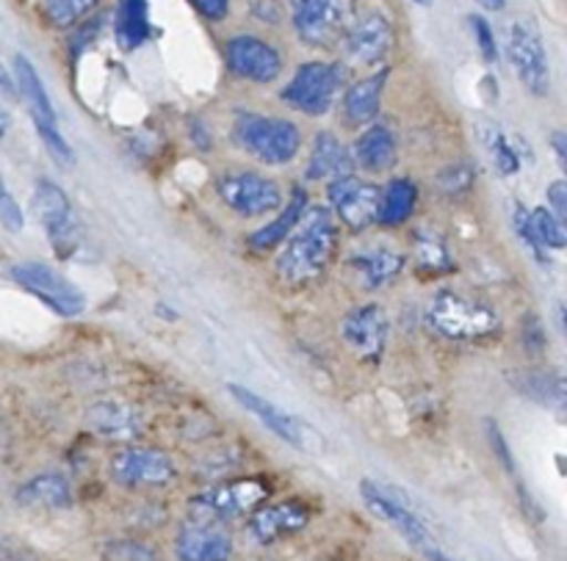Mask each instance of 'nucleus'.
I'll return each instance as SVG.
<instances>
[{"label": "nucleus", "instance_id": "1", "mask_svg": "<svg viewBox=\"0 0 567 561\" xmlns=\"http://www.w3.org/2000/svg\"><path fill=\"white\" fill-rule=\"evenodd\" d=\"M338 249V225L330 208H308L286 238L280 258H277V274L288 285H305L316 280L330 266Z\"/></svg>", "mask_w": 567, "mask_h": 561}, {"label": "nucleus", "instance_id": "2", "mask_svg": "<svg viewBox=\"0 0 567 561\" xmlns=\"http://www.w3.org/2000/svg\"><path fill=\"white\" fill-rule=\"evenodd\" d=\"M233 142L266 166H286L302 149V133L293 122L280 116L241 114L233 125Z\"/></svg>", "mask_w": 567, "mask_h": 561}, {"label": "nucleus", "instance_id": "3", "mask_svg": "<svg viewBox=\"0 0 567 561\" xmlns=\"http://www.w3.org/2000/svg\"><path fill=\"white\" fill-rule=\"evenodd\" d=\"M14 89L20 92L22 103H25L28 114H31L33 127H37L39 138H42L44 149L50 153V158L59 166H72L75 164V153H72L70 142L64 138V133L59 131V116H55L53 100H50L48 89H44L42 77H39L37 66L28 61V55L17 53L14 55Z\"/></svg>", "mask_w": 567, "mask_h": 561}, {"label": "nucleus", "instance_id": "4", "mask_svg": "<svg viewBox=\"0 0 567 561\" xmlns=\"http://www.w3.org/2000/svg\"><path fill=\"white\" fill-rule=\"evenodd\" d=\"M426 321L437 335L460 343L485 341L498 330V319L491 308L454 291H441L432 299Z\"/></svg>", "mask_w": 567, "mask_h": 561}, {"label": "nucleus", "instance_id": "5", "mask_svg": "<svg viewBox=\"0 0 567 561\" xmlns=\"http://www.w3.org/2000/svg\"><path fill=\"white\" fill-rule=\"evenodd\" d=\"M358 17V0H291L293 31L310 48L341 44Z\"/></svg>", "mask_w": 567, "mask_h": 561}, {"label": "nucleus", "instance_id": "6", "mask_svg": "<svg viewBox=\"0 0 567 561\" xmlns=\"http://www.w3.org/2000/svg\"><path fill=\"white\" fill-rule=\"evenodd\" d=\"M360 496H363L365 507H369L377 518L385 520L388 526H393V529H396L410 546L419 548L424 557H430L432 551L441 548L437 546L435 534L430 531V526L421 520V515L415 512L413 503L408 501V496H404L402 490L382 485V481L365 479L363 485H360Z\"/></svg>", "mask_w": 567, "mask_h": 561}, {"label": "nucleus", "instance_id": "7", "mask_svg": "<svg viewBox=\"0 0 567 561\" xmlns=\"http://www.w3.org/2000/svg\"><path fill=\"white\" fill-rule=\"evenodd\" d=\"M343 89V66L332 61H308L297 66L288 86L282 89V100L293 111L305 116H324L336 105Z\"/></svg>", "mask_w": 567, "mask_h": 561}, {"label": "nucleus", "instance_id": "8", "mask_svg": "<svg viewBox=\"0 0 567 561\" xmlns=\"http://www.w3.org/2000/svg\"><path fill=\"white\" fill-rule=\"evenodd\" d=\"M507 59L513 64L518 81L535 97H546L551 92V64H548L546 44L532 20H515L507 31Z\"/></svg>", "mask_w": 567, "mask_h": 561}, {"label": "nucleus", "instance_id": "9", "mask_svg": "<svg viewBox=\"0 0 567 561\" xmlns=\"http://www.w3.org/2000/svg\"><path fill=\"white\" fill-rule=\"evenodd\" d=\"M9 274L17 285L25 288L28 293H33L39 302H44L53 313L64 315V319H75L86 310V293L75 282L66 280L61 271H55L53 266L17 263L11 266Z\"/></svg>", "mask_w": 567, "mask_h": 561}, {"label": "nucleus", "instance_id": "10", "mask_svg": "<svg viewBox=\"0 0 567 561\" xmlns=\"http://www.w3.org/2000/svg\"><path fill=\"white\" fill-rule=\"evenodd\" d=\"M219 197L241 219H258L280 210L282 188L260 172H233L219 183Z\"/></svg>", "mask_w": 567, "mask_h": 561}, {"label": "nucleus", "instance_id": "11", "mask_svg": "<svg viewBox=\"0 0 567 561\" xmlns=\"http://www.w3.org/2000/svg\"><path fill=\"white\" fill-rule=\"evenodd\" d=\"M227 391H230V396L236 398V402L241 404L249 415H255V418H258L260 424L271 432V435H277L280 440H286L288 446L299 448V451H321V437L316 435L313 426L305 424L302 418H297V415L275 407V404L266 402V398L258 396V393L247 391L244 385H227Z\"/></svg>", "mask_w": 567, "mask_h": 561}, {"label": "nucleus", "instance_id": "12", "mask_svg": "<svg viewBox=\"0 0 567 561\" xmlns=\"http://www.w3.org/2000/svg\"><path fill=\"white\" fill-rule=\"evenodd\" d=\"M33 210H37L44 232H48L53 252L61 258H70L78 247V219L72 214L66 194L55 183L39 180L37 191H33Z\"/></svg>", "mask_w": 567, "mask_h": 561}, {"label": "nucleus", "instance_id": "13", "mask_svg": "<svg viewBox=\"0 0 567 561\" xmlns=\"http://www.w3.org/2000/svg\"><path fill=\"white\" fill-rule=\"evenodd\" d=\"M327 197H330L336 216L349 227V230H369L377 221L380 186H374V183H365L354 175L338 177V180H332L330 188H327Z\"/></svg>", "mask_w": 567, "mask_h": 561}, {"label": "nucleus", "instance_id": "14", "mask_svg": "<svg viewBox=\"0 0 567 561\" xmlns=\"http://www.w3.org/2000/svg\"><path fill=\"white\" fill-rule=\"evenodd\" d=\"M225 59L233 75L244 77L249 83H271L282 72L280 50L271 48L266 39L252 37V33L233 37L225 44Z\"/></svg>", "mask_w": 567, "mask_h": 561}, {"label": "nucleus", "instance_id": "15", "mask_svg": "<svg viewBox=\"0 0 567 561\" xmlns=\"http://www.w3.org/2000/svg\"><path fill=\"white\" fill-rule=\"evenodd\" d=\"M111 476L120 485L164 487L175 481L177 468L169 454L158 451V448H122L111 459Z\"/></svg>", "mask_w": 567, "mask_h": 561}, {"label": "nucleus", "instance_id": "16", "mask_svg": "<svg viewBox=\"0 0 567 561\" xmlns=\"http://www.w3.org/2000/svg\"><path fill=\"white\" fill-rule=\"evenodd\" d=\"M343 55L352 64L360 66H374L385 61V55L393 48V28L382 11H369V14L358 17L354 25L349 28L347 37L341 42Z\"/></svg>", "mask_w": 567, "mask_h": 561}, {"label": "nucleus", "instance_id": "17", "mask_svg": "<svg viewBox=\"0 0 567 561\" xmlns=\"http://www.w3.org/2000/svg\"><path fill=\"white\" fill-rule=\"evenodd\" d=\"M269 496L264 481L241 479L233 485L214 487L194 501L199 520H230L258 509V503Z\"/></svg>", "mask_w": 567, "mask_h": 561}, {"label": "nucleus", "instance_id": "18", "mask_svg": "<svg viewBox=\"0 0 567 561\" xmlns=\"http://www.w3.org/2000/svg\"><path fill=\"white\" fill-rule=\"evenodd\" d=\"M388 332H391V321H388L385 310L380 304H360L352 313L343 319L341 335L354 352L369 363H377L385 352Z\"/></svg>", "mask_w": 567, "mask_h": 561}, {"label": "nucleus", "instance_id": "19", "mask_svg": "<svg viewBox=\"0 0 567 561\" xmlns=\"http://www.w3.org/2000/svg\"><path fill=\"white\" fill-rule=\"evenodd\" d=\"M177 561H230L233 540L214 520H192L175 542Z\"/></svg>", "mask_w": 567, "mask_h": 561}, {"label": "nucleus", "instance_id": "20", "mask_svg": "<svg viewBox=\"0 0 567 561\" xmlns=\"http://www.w3.org/2000/svg\"><path fill=\"white\" fill-rule=\"evenodd\" d=\"M308 520L310 515L302 503H271V507L255 509L252 518H249V534L260 546H271V542L282 540V537H291L297 531H302L308 526Z\"/></svg>", "mask_w": 567, "mask_h": 561}, {"label": "nucleus", "instance_id": "21", "mask_svg": "<svg viewBox=\"0 0 567 561\" xmlns=\"http://www.w3.org/2000/svg\"><path fill=\"white\" fill-rule=\"evenodd\" d=\"M349 269L354 271V277H358V282L365 291H377V288L388 285V282H393L402 274L404 254L377 243V247L363 249V252H354L349 258Z\"/></svg>", "mask_w": 567, "mask_h": 561}, {"label": "nucleus", "instance_id": "22", "mask_svg": "<svg viewBox=\"0 0 567 561\" xmlns=\"http://www.w3.org/2000/svg\"><path fill=\"white\" fill-rule=\"evenodd\" d=\"M354 158L347 149V144L330 131H321L319 136L313 138V147H310L308 155V180H338V177L352 175Z\"/></svg>", "mask_w": 567, "mask_h": 561}, {"label": "nucleus", "instance_id": "23", "mask_svg": "<svg viewBox=\"0 0 567 561\" xmlns=\"http://www.w3.org/2000/svg\"><path fill=\"white\" fill-rule=\"evenodd\" d=\"M305 210H308V191H305V188H293L291 199H288L286 208L280 210V216L271 219L269 225L260 227V230H255L252 236L247 238V247L252 249V252H271V249H277L288 236H291Z\"/></svg>", "mask_w": 567, "mask_h": 561}, {"label": "nucleus", "instance_id": "24", "mask_svg": "<svg viewBox=\"0 0 567 561\" xmlns=\"http://www.w3.org/2000/svg\"><path fill=\"white\" fill-rule=\"evenodd\" d=\"M388 75H391L388 70L374 72V75L358 81L347 94H343V116L349 120V125L369 127V122H374V116L380 114Z\"/></svg>", "mask_w": 567, "mask_h": 561}, {"label": "nucleus", "instance_id": "25", "mask_svg": "<svg viewBox=\"0 0 567 561\" xmlns=\"http://www.w3.org/2000/svg\"><path fill=\"white\" fill-rule=\"evenodd\" d=\"M354 160L369 172H388L399 158V144L391 127L369 125L354 144Z\"/></svg>", "mask_w": 567, "mask_h": 561}, {"label": "nucleus", "instance_id": "26", "mask_svg": "<svg viewBox=\"0 0 567 561\" xmlns=\"http://www.w3.org/2000/svg\"><path fill=\"white\" fill-rule=\"evenodd\" d=\"M116 44L122 50L142 48L150 39V3L147 0H120L116 6V22H114Z\"/></svg>", "mask_w": 567, "mask_h": 561}, {"label": "nucleus", "instance_id": "27", "mask_svg": "<svg viewBox=\"0 0 567 561\" xmlns=\"http://www.w3.org/2000/svg\"><path fill=\"white\" fill-rule=\"evenodd\" d=\"M415 202H419V186L408 177H396L380 191V208H377V221L385 227H399L413 216Z\"/></svg>", "mask_w": 567, "mask_h": 561}, {"label": "nucleus", "instance_id": "28", "mask_svg": "<svg viewBox=\"0 0 567 561\" xmlns=\"http://www.w3.org/2000/svg\"><path fill=\"white\" fill-rule=\"evenodd\" d=\"M17 501L33 509H66L72 503L70 481L59 474L37 476L17 492Z\"/></svg>", "mask_w": 567, "mask_h": 561}, {"label": "nucleus", "instance_id": "29", "mask_svg": "<svg viewBox=\"0 0 567 561\" xmlns=\"http://www.w3.org/2000/svg\"><path fill=\"white\" fill-rule=\"evenodd\" d=\"M92 420L94 429L100 435L109 437H122V435H133L138 429V418L133 409L122 407V404H103V407L92 409Z\"/></svg>", "mask_w": 567, "mask_h": 561}, {"label": "nucleus", "instance_id": "30", "mask_svg": "<svg viewBox=\"0 0 567 561\" xmlns=\"http://www.w3.org/2000/svg\"><path fill=\"white\" fill-rule=\"evenodd\" d=\"M100 0H42L44 20L53 28H70L81 22Z\"/></svg>", "mask_w": 567, "mask_h": 561}, {"label": "nucleus", "instance_id": "31", "mask_svg": "<svg viewBox=\"0 0 567 561\" xmlns=\"http://www.w3.org/2000/svg\"><path fill=\"white\" fill-rule=\"evenodd\" d=\"M415 260H419V269L430 271V274H441V271L452 269V260H449L443 241L426 230L415 236Z\"/></svg>", "mask_w": 567, "mask_h": 561}, {"label": "nucleus", "instance_id": "32", "mask_svg": "<svg viewBox=\"0 0 567 561\" xmlns=\"http://www.w3.org/2000/svg\"><path fill=\"white\" fill-rule=\"evenodd\" d=\"M529 225H532V232H535L537 243H540L546 252L548 249H565L567 243L565 225L551 214V210L548 208L529 210Z\"/></svg>", "mask_w": 567, "mask_h": 561}, {"label": "nucleus", "instance_id": "33", "mask_svg": "<svg viewBox=\"0 0 567 561\" xmlns=\"http://www.w3.org/2000/svg\"><path fill=\"white\" fill-rule=\"evenodd\" d=\"M485 142H487V153H491L493 164L502 175H515L520 169V155L515 149V144H509V138L504 136L498 127H487L485 131Z\"/></svg>", "mask_w": 567, "mask_h": 561}, {"label": "nucleus", "instance_id": "34", "mask_svg": "<svg viewBox=\"0 0 567 561\" xmlns=\"http://www.w3.org/2000/svg\"><path fill=\"white\" fill-rule=\"evenodd\" d=\"M468 25H471V33H474V42H476V50H480V55L487 61V64H493V61L498 59V42L491 22L480 14H471Z\"/></svg>", "mask_w": 567, "mask_h": 561}, {"label": "nucleus", "instance_id": "35", "mask_svg": "<svg viewBox=\"0 0 567 561\" xmlns=\"http://www.w3.org/2000/svg\"><path fill=\"white\" fill-rule=\"evenodd\" d=\"M513 225H515V232H518L520 241H524L526 247H529V252L535 254V258L540 260V263L551 266V258H548V252H546V249L540 247V243H537L535 232H532V225H529V208H524V205H520V202H515Z\"/></svg>", "mask_w": 567, "mask_h": 561}, {"label": "nucleus", "instance_id": "36", "mask_svg": "<svg viewBox=\"0 0 567 561\" xmlns=\"http://www.w3.org/2000/svg\"><path fill=\"white\" fill-rule=\"evenodd\" d=\"M0 227L9 232H22V227H25V216H22L20 205L11 197L9 188H6L3 175H0Z\"/></svg>", "mask_w": 567, "mask_h": 561}, {"label": "nucleus", "instance_id": "37", "mask_svg": "<svg viewBox=\"0 0 567 561\" xmlns=\"http://www.w3.org/2000/svg\"><path fill=\"white\" fill-rule=\"evenodd\" d=\"M487 437H491V446H493V451H496V457H498V463L504 465V468L509 470V474H515V463H513V454H509V446H507V440H504V435H502V429H498L496 424H487Z\"/></svg>", "mask_w": 567, "mask_h": 561}, {"label": "nucleus", "instance_id": "38", "mask_svg": "<svg viewBox=\"0 0 567 561\" xmlns=\"http://www.w3.org/2000/svg\"><path fill=\"white\" fill-rule=\"evenodd\" d=\"M192 6L210 22H221L230 11V0H192Z\"/></svg>", "mask_w": 567, "mask_h": 561}, {"label": "nucleus", "instance_id": "39", "mask_svg": "<svg viewBox=\"0 0 567 561\" xmlns=\"http://www.w3.org/2000/svg\"><path fill=\"white\" fill-rule=\"evenodd\" d=\"M548 202H551V214L557 216L559 221H563L565 225V219H567V186L563 180H557L551 186V191H548Z\"/></svg>", "mask_w": 567, "mask_h": 561}, {"label": "nucleus", "instance_id": "40", "mask_svg": "<svg viewBox=\"0 0 567 561\" xmlns=\"http://www.w3.org/2000/svg\"><path fill=\"white\" fill-rule=\"evenodd\" d=\"M551 147L554 153H557V160H559V169H567V136L563 131H557L551 136Z\"/></svg>", "mask_w": 567, "mask_h": 561}, {"label": "nucleus", "instance_id": "41", "mask_svg": "<svg viewBox=\"0 0 567 561\" xmlns=\"http://www.w3.org/2000/svg\"><path fill=\"white\" fill-rule=\"evenodd\" d=\"M0 92H3V94H14L17 92L14 77H11V72L6 70L3 61H0Z\"/></svg>", "mask_w": 567, "mask_h": 561}, {"label": "nucleus", "instance_id": "42", "mask_svg": "<svg viewBox=\"0 0 567 561\" xmlns=\"http://www.w3.org/2000/svg\"><path fill=\"white\" fill-rule=\"evenodd\" d=\"M476 3L487 11H502L504 6H507V0H476Z\"/></svg>", "mask_w": 567, "mask_h": 561}, {"label": "nucleus", "instance_id": "43", "mask_svg": "<svg viewBox=\"0 0 567 561\" xmlns=\"http://www.w3.org/2000/svg\"><path fill=\"white\" fill-rule=\"evenodd\" d=\"M6 131H9V114H6V108L0 105V138L6 136Z\"/></svg>", "mask_w": 567, "mask_h": 561}, {"label": "nucleus", "instance_id": "44", "mask_svg": "<svg viewBox=\"0 0 567 561\" xmlns=\"http://www.w3.org/2000/svg\"><path fill=\"white\" fill-rule=\"evenodd\" d=\"M413 3H419V6H426V3H430V0H413Z\"/></svg>", "mask_w": 567, "mask_h": 561}]
</instances>
